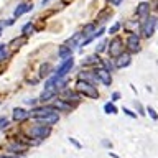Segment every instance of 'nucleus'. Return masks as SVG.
<instances>
[{
	"label": "nucleus",
	"instance_id": "nucleus-25",
	"mask_svg": "<svg viewBox=\"0 0 158 158\" xmlns=\"http://www.w3.org/2000/svg\"><path fill=\"white\" fill-rule=\"evenodd\" d=\"M53 71V68H51V64H41V69H40V77H44V76H48V73H51Z\"/></svg>",
	"mask_w": 158,
	"mask_h": 158
},
{
	"label": "nucleus",
	"instance_id": "nucleus-8",
	"mask_svg": "<svg viewBox=\"0 0 158 158\" xmlns=\"http://www.w3.org/2000/svg\"><path fill=\"white\" fill-rule=\"evenodd\" d=\"M54 110L53 106H43V107H35L33 110H30V117H33L35 120L36 118H41L44 115H48V114H51Z\"/></svg>",
	"mask_w": 158,
	"mask_h": 158
},
{
	"label": "nucleus",
	"instance_id": "nucleus-33",
	"mask_svg": "<svg viewBox=\"0 0 158 158\" xmlns=\"http://www.w3.org/2000/svg\"><path fill=\"white\" fill-rule=\"evenodd\" d=\"M7 125H8V120H7L5 117H0V130H3Z\"/></svg>",
	"mask_w": 158,
	"mask_h": 158
},
{
	"label": "nucleus",
	"instance_id": "nucleus-19",
	"mask_svg": "<svg viewBox=\"0 0 158 158\" xmlns=\"http://www.w3.org/2000/svg\"><path fill=\"white\" fill-rule=\"evenodd\" d=\"M59 58L61 59H66V58H69V56H73V49L68 46V44H61L59 46Z\"/></svg>",
	"mask_w": 158,
	"mask_h": 158
},
{
	"label": "nucleus",
	"instance_id": "nucleus-30",
	"mask_svg": "<svg viewBox=\"0 0 158 158\" xmlns=\"http://www.w3.org/2000/svg\"><path fill=\"white\" fill-rule=\"evenodd\" d=\"M147 112H148V115L152 117V120H158V114L153 107H147Z\"/></svg>",
	"mask_w": 158,
	"mask_h": 158
},
{
	"label": "nucleus",
	"instance_id": "nucleus-10",
	"mask_svg": "<svg viewBox=\"0 0 158 158\" xmlns=\"http://www.w3.org/2000/svg\"><path fill=\"white\" fill-rule=\"evenodd\" d=\"M77 79H82V81H87V82H92V84L99 82L97 74H96V71H92V69H84V71H81L77 74Z\"/></svg>",
	"mask_w": 158,
	"mask_h": 158
},
{
	"label": "nucleus",
	"instance_id": "nucleus-41",
	"mask_svg": "<svg viewBox=\"0 0 158 158\" xmlns=\"http://www.w3.org/2000/svg\"><path fill=\"white\" fill-rule=\"evenodd\" d=\"M2 31H3V25H0V36H2Z\"/></svg>",
	"mask_w": 158,
	"mask_h": 158
},
{
	"label": "nucleus",
	"instance_id": "nucleus-35",
	"mask_svg": "<svg viewBox=\"0 0 158 158\" xmlns=\"http://www.w3.org/2000/svg\"><path fill=\"white\" fill-rule=\"evenodd\" d=\"M13 23H15V18L12 17V18H8V20H5V22H3L2 25H3V27H12V25H13Z\"/></svg>",
	"mask_w": 158,
	"mask_h": 158
},
{
	"label": "nucleus",
	"instance_id": "nucleus-42",
	"mask_svg": "<svg viewBox=\"0 0 158 158\" xmlns=\"http://www.w3.org/2000/svg\"><path fill=\"white\" fill-rule=\"evenodd\" d=\"M51 0H43V5H46V3H49Z\"/></svg>",
	"mask_w": 158,
	"mask_h": 158
},
{
	"label": "nucleus",
	"instance_id": "nucleus-3",
	"mask_svg": "<svg viewBox=\"0 0 158 158\" xmlns=\"http://www.w3.org/2000/svg\"><path fill=\"white\" fill-rule=\"evenodd\" d=\"M156 30V18L155 17H147V20L142 23V35L145 38H152Z\"/></svg>",
	"mask_w": 158,
	"mask_h": 158
},
{
	"label": "nucleus",
	"instance_id": "nucleus-39",
	"mask_svg": "<svg viewBox=\"0 0 158 158\" xmlns=\"http://www.w3.org/2000/svg\"><path fill=\"white\" fill-rule=\"evenodd\" d=\"M135 25H137L135 22H128V23H127V28H128V30H132L133 27H135Z\"/></svg>",
	"mask_w": 158,
	"mask_h": 158
},
{
	"label": "nucleus",
	"instance_id": "nucleus-4",
	"mask_svg": "<svg viewBox=\"0 0 158 158\" xmlns=\"http://www.w3.org/2000/svg\"><path fill=\"white\" fill-rule=\"evenodd\" d=\"M73 66H74V58L69 56V58H66V59H63V63L56 68L54 74H56L58 77H64V76H66V74L73 69Z\"/></svg>",
	"mask_w": 158,
	"mask_h": 158
},
{
	"label": "nucleus",
	"instance_id": "nucleus-2",
	"mask_svg": "<svg viewBox=\"0 0 158 158\" xmlns=\"http://www.w3.org/2000/svg\"><path fill=\"white\" fill-rule=\"evenodd\" d=\"M49 133H51V127L44 125V123H36V125L31 127V130H30V135L33 138H40V140H44L46 137H49Z\"/></svg>",
	"mask_w": 158,
	"mask_h": 158
},
{
	"label": "nucleus",
	"instance_id": "nucleus-36",
	"mask_svg": "<svg viewBox=\"0 0 158 158\" xmlns=\"http://www.w3.org/2000/svg\"><path fill=\"white\" fill-rule=\"evenodd\" d=\"M120 97H122L120 92H114V94H112V101H118Z\"/></svg>",
	"mask_w": 158,
	"mask_h": 158
},
{
	"label": "nucleus",
	"instance_id": "nucleus-5",
	"mask_svg": "<svg viewBox=\"0 0 158 158\" xmlns=\"http://www.w3.org/2000/svg\"><path fill=\"white\" fill-rule=\"evenodd\" d=\"M122 48H123V44H122V41H120L118 38H114V40H110V41H109V44H107L109 56H110V58H115V56H118V54L122 53Z\"/></svg>",
	"mask_w": 158,
	"mask_h": 158
},
{
	"label": "nucleus",
	"instance_id": "nucleus-32",
	"mask_svg": "<svg viewBox=\"0 0 158 158\" xmlns=\"http://www.w3.org/2000/svg\"><path fill=\"white\" fill-rule=\"evenodd\" d=\"M123 112H125V115H128V117H132V118H137V114L133 112V110H130V109H123Z\"/></svg>",
	"mask_w": 158,
	"mask_h": 158
},
{
	"label": "nucleus",
	"instance_id": "nucleus-6",
	"mask_svg": "<svg viewBox=\"0 0 158 158\" xmlns=\"http://www.w3.org/2000/svg\"><path fill=\"white\" fill-rule=\"evenodd\" d=\"M130 64H132V54L130 53H120L118 56H115V68L117 69L128 68Z\"/></svg>",
	"mask_w": 158,
	"mask_h": 158
},
{
	"label": "nucleus",
	"instance_id": "nucleus-21",
	"mask_svg": "<svg viewBox=\"0 0 158 158\" xmlns=\"http://www.w3.org/2000/svg\"><path fill=\"white\" fill-rule=\"evenodd\" d=\"M25 150H27V147L22 145V143H12V145H8V152H12L13 155H18V153H23Z\"/></svg>",
	"mask_w": 158,
	"mask_h": 158
},
{
	"label": "nucleus",
	"instance_id": "nucleus-7",
	"mask_svg": "<svg viewBox=\"0 0 158 158\" xmlns=\"http://www.w3.org/2000/svg\"><path fill=\"white\" fill-rule=\"evenodd\" d=\"M96 74H97V77H99V81H101L106 87H109L112 84V74L109 69L106 68H97L96 69Z\"/></svg>",
	"mask_w": 158,
	"mask_h": 158
},
{
	"label": "nucleus",
	"instance_id": "nucleus-24",
	"mask_svg": "<svg viewBox=\"0 0 158 158\" xmlns=\"http://www.w3.org/2000/svg\"><path fill=\"white\" fill-rule=\"evenodd\" d=\"M107 44H109V40H107V38H102L101 41H99V44L96 46V53H97V54L104 53V49L107 48Z\"/></svg>",
	"mask_w": 158,
	"mask_h": 158
},
{
	"label": "nucleus",
	"instance_id": "nucleus-13",
	"mask_svg": "<svg viewBox=\"0 0 158 158\" xmlns=\"http://www.w3.org/2000/svg\"><path fill=\"white\" fill-rule=\"evenodd\" d=\"M31 8H33V5H31V3H27V2L18 3V5H17V8L13 10V18H15V20L20 18L23 13H27L28 10H31Z\"/></svg>",
	"mask_w": 158,
	"mask_h": 158
},
{
	"label": "nucleus",
	"instance_id": "nucleus-1",
	"mask_svg": "<svg viewBox=\"0 0 158 158\" xmlns=\"http://www.w3.org/2000/svg\"><path fill=\"white\" fill-rule=\"evenodd\" d=\"M76 91L84 94L87 97H92V99H99V91L97 87L94 86L92 82H87V81H82V79H77L76 82Z\"/></svg>",
	"mask_w": 158,
	"mask_h": 158
},
{
	"label": "nucleus",
	"instance_id": "nucleus-14",
	"mask_svg": "<svg viewBox=\"0 0 158 158\" xmlns=\"http://www.w3.org/2000/svg\"><path fill=\"white\" fill-rule=\"evenodd\" d=\"M137 17H142V18H147L148 13H150V3L147 2V0H143L137 5V10H135Z\"/></svg>",
	"mask_w": 158,
	"mask_h": 158
},
{
	"label": "nucleus",
	"instance_id": "nucleus-26",
	"mask_svg": "<svg viewBox=\"0 0 158 158\" xmlns=\"http://www.w3.org/2000/svg\"><path fill=\"white\" fill-rule=\"evenodd\" d=\"M104 112H106V114H112V115H114V114H117L118 110H117V107L114 106V102H106V106H104Z\"/></svg>",
	"mask_w": 158,
	"mask_h": 158
},
{
	"label": "nucleus",
	"instance_id": "nucleus-38",
	"mask_svg": "<svg viewBox=\"0 0 158 158\" xmlns=\"http://www.w3.org/2000/svg\"><path fill=\"white\" fill-rule=\"evenodd\" d=\"M102 145H104V147H107V148H112V143L109 142V140H102Z\"/></svg>",
	"mask_w": 158,
	"mask_h": 158
},
{
	"label": "nucleus",
	"instance_id": "nucleus-23",
	"mask_svg": "<svg viewBox=\"0 0 158 158\" xmlns=\"http://www.w3.org/2000/svg\"><path fill=\"white\" fill-rule=\"evenodd\" d=\"M94 33H96V23H89V25H86V27H84V30L81 31V35H82L84 38L92 36Z\"/></svg>",
	"mask_w": 158,
	"mask_h": 158
},
{
	"label": "nucleus",
	"instance_id": "nucleus-27",
	"mask_svg": "<svg viewBox=\"0 0 158 158\" xmlns=\"http://www.w3.org/2000/svg\"><path fill=\"white\" fill-rule=\"evenodd\" d=\"M8 58V49H7V44L5 43H0V63L5 61Z\"/></svg>",
	"mask_w": 158,
	"mask_h": 158
},
{
	"label": "nucleus",
	"instance_id": "nucleus-17",
	"mask_svg": "<svg viewBox=\"0 0 158 158\" xmlns=\"http://www.w3.org/2000/svg\"><path fill=\"white\" fill-rule=\"evenodd\" d=\"M81 38H82V35H81V33H74L73 36L69 38V40H68V41L64 43V44H68V46L71 48V49H74V48L81 46Z\"/></svg>",
	"mask_w": 158,
	"mask_h": 158
},
{
	"label": "nucleus",
	"instance_id": "nucleus-28",
	"mask_svg": "<svg viewBox=\"0 0 158 158\" xmlns=\"http://www.w3.org/2000/svg\"><path fill=\"white\" fill-rule=\"evenodd\" d=\"M31 31H33V23H31V22L25 23V25H23V28H22V33H23V35H30Z\"/></svg>",
	"mask_w": 158,
	"mask_h": 158
},
{
	"label": "nucleus",
	"instance_id": "nucleus-29",
	"mask_svg": "<svg viewBox=\"0 0 158 158\" xmlns=\"http://www.w3.org/2000/svg\"><path fill=\"white\" fill-rule=\"evenodd\" d=\"M120 28H122V23H120V22H117V23H114L112 27L109 28V33H110V35H115Z\"/></svg>",
	"mask_w": 158,
	"mask_h": 158
},
{
	"label": "nucleus",
	"instance_id": "nucleus-40",
	"mask_svg": "<svg viewBox=\"0 0 158 158\" xmlns=\"http://www.w3.org/2000/svg\"><path fill=\"white\" fill-rule=\"evenodd\" d=\"M0 158H18L17 155H13V156H0Z\"/></svg>",
	"mask_w": 158,
	"mask_h": 158
},
{
	"label": "nucleus",
	"instance_id": "nucleus-9",
	"mask_svg": "<svg viewBox=\"0 0 158 158\" xmlns=\"http://www.w3.org/2000/svg\"><path fill=\"white\" fill-rule=\"evenodd\" d=\"M12 118L15 122H23V120H28L30 118V112L27 110V109L23 107H15L12 110Z\"/></svg>",
	"mask_w": 158,
	"mask_h": 158
},
{
	"label": "nucleus",
	"instance_id": "nucleus-20",
	"mask_svg": "<svg viewBox=\"0 0 158 158\" xmlns=\"http://www.w3.org/2000/svg\"><path fill=\"white\" fill-rule=\"evenodd\" d=\"M89 64H101V58H99V54H89V56L82 61V66H89Z\"/></svg>",
	"mask_w": 158,
	"mask_h": 158
},
{
	"label": "nucleus",
	"instance_id": "nucleus-34",
	"mask_svg": "<svg viewBox=\"0 0 158 158\" xmlns=\"http://www.w3.org/2000/svg\"><path fill=\"white\" fill-rule=\"evenodd\" d=\"M135 107H137V110L140 115H145V110H143V107H142V104L140 102H135Z\"/></svg>",
	"mask_w": 158,
	"mask_h": 158
},
{
	"label": "nucleus",
	"instance_id": "nucleus-22",
	"mask_svg": "<svg viewBox=\"0 0 158 158\" xmlns=\"http://www.w3.org/2000/svg\"><path fill=\"white\" fill-rule=\"evenodd\" d=\"M25 43H27V36L23 35V36H18V38H15L13 41H10V48H12V49H18V48H22Z\"/></svg>",
	"mask_w": 158,
	"mask_h": 158
},
{
	"label": "nucleus",
	"instance_id": "nucleus-37",
	"mask_svg": "<svg viewBox=\"0 0 158 158\" xmlns=\"http://www.w3.org/2000/svg\"><path fill=\"white\" fill-rule=\"evenodd\" d=\"M107 2L110 3V5H120V3L123 2V0H107Z\"/></svg>",
	"mask_w": 158,
	"mask_h": 158
},
{
	"label": "nucleus",
	"instance_id": "nucleus-16",
	"mask_svg": "<svg viewBox=\"0 0 158 158\" xmlns=\"http://www.w3.org/2000/svg\"><path fill=\"white\" fill-rule=\"evenodd\" d=\"M53 109L54 110H61V112H66L71 109V104H69L68 101H64V99H56V101L53 102Z\"/></svg>",
	"mask_w": 158,
	"mask_h": 158
},
{
	"label": "nucleus",
	"instance_id": "nucleus-11",
	"mask_svg": "<svg viewBox=\"0 0 158 158\" xmlns=\"http://www.w3.org/2000/svg\"><path fill=\"white\" fill-rule=\"evenodd\" d=\"M59 120V114L58 110H53L51 114H48V115H44L41 118H36V123H44V125H54V123H58Z\"/></svg>",
	"mask_w": 158,
	"mask_h": 158
},
{
	"label": "nucleus",
	"instance_id": "nucleus-43",
	"mask_svg": "<svg viewBox=\"0 0 158 158\" xmlns=\"http://www.w3.org/2000/svg\"><path fill=\"white\" fill-rule=\"evenodd\" d=\"M156 30H158V20H156Z\"/></svg>",
	"mask_w": 158,
	"mask_h": 158
},
{
	"label": "nucleus",
	"instance_id": "nucleus-18",
	"mask_svg": "<svg viewBox=\"0 0 158 158\" xmlns=\"http://www.w3.org/2000/svg\"><path fill=\"white\" fill-rule=\"evenodd\" d=\"M56 89H44V91L40 94V101H49V99H53L54 96H56Z\"/></svg>",
	"mask_w": 158,
	"mask_h": 158
},
{
	"label": "nucleus",
	"instance_id": "nucleus-31",
	"mask_svg": "<svg viewBox=\"0 0 158 158\" xmlns=\"http://www.w3.org/2000/svg\"><path fill=\"white\" fill-rule=\"evenodd\" d=\"M69 142H71V143H73V145L76 147V148H79V150H81V148H82V145H81V142H79V140H76V138L69 137Z\"/></svg>",
	"mask_w": 158,
	"mask_h": 158
},
{
	"label": "nucleus",
	"instance_id": "nucleus-12",
	"mask_svg": "<svg viewBox=\"0 0 158 158\" xmlns=\"http://www.w3.org/2000/svg\"><path fill=\"white\" fill-rule=\"evenodd\" d=\"M127 46L132 53H138L140 51V38H138L137 33H132L130 36L127 38Z\"/></svg>",
	"mask_w": 158,
	"mask_h": 158
},
{
	"label": "nucleus",
	"instance_id": "nucleus-15",
	"mask_svg": "<svg viewBox=\"0 0 158 158\" xmlns=\"http://www.w3.org/2000/svg\"><path fill=\"white\" fill-rule=\"evenodd\" d=\"M61 96H63L64 101H68L69 104L81 101V96H79V94H76V92H73V91H69V89H61Z\"/></svg>",
	"mask_w": 158,
	"mask_h": 158
}]
</instances>
